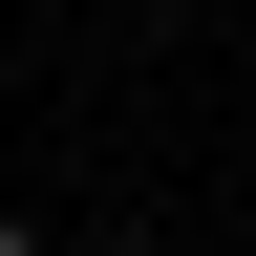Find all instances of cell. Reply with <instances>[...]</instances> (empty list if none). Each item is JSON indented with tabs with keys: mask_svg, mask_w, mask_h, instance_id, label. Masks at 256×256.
<instances>
[{
	"mask_svg": "<svg viewBox=\"0 0 256 256\" xmlns=\"http://www.w3.org/2000/svg\"><path fill=\"white\" fill-rule=\"evenodd\" d=\"M0 256H43V235H22V214H0Z\"/></svg>",
	"mask_w": 256,
	"mask_h": 256,
	"instance_id": "1",
	"label": "cell"
}]
</instances>
